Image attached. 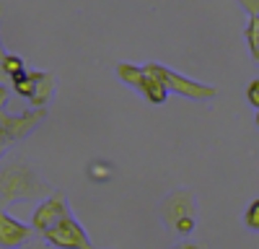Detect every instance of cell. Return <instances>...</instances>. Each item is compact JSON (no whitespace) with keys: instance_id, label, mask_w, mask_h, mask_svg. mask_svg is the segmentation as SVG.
Here are the masks:
<instances>
[{"instance_id":"6da1fadb","label":"cell","mask_w":259,"mask_h":249,"mask_svg":"<svg viewBox=\"0 0 259 249\" xmlns=\"http://www.w3.org/2000/svg\"><path fill=\"white\" fill-rule=\"evenodd\" d=\"M55 187L26 158H11L0 169V205L13 200H47Z\"/></svg>"},{"instance_id":"7a4b0ae2","label":"cell","mask_w":259,"mask_h":249,"mask_svg":"<svg viewBox=\"0 0 259 249\" xmlns=\"http://www.w3.org/2000/svg\"><path fill=\"white\" fill-rule=\"evenodd\" d=\"M158 216L166 223V228L187 239L194 231V223H197V195L187 187L174 190L166 200H161Z\"/></svg>"},{"instance_id":"3957f363","label":"cell","mask_w":259,"mask_h":249,"mask_svg":"<svg viewBox=\"0 0 259 249\" xmlns=\"http://www.w3.org/2000/svg\"><path fill=\"white\" fill-rule=\"evenodd\" d=\"M145 68L163 83L166 91H174V94L187 96V99H192V101H207V99L218 96V89L207 86V83H200V80H192V78H187V75H179V73H174V70H168L166 65H161V62H148Z\"/></svg>"},{"instance_id":"277c9868","label":"cell","mask_w":259,"mask_h":249,"mask_svg":"<svg viewBox=\"0 0 259 249\" xmlns=\"http://www.w3.org/2000/svg\"><path fill=\"white\" fill-rule=\"evenodd\" d=\"M117 75L127 83V86H133L135 91H140L150 104H163L166 101V86L150 73L145 65H130V62H119L117 65Z\"/></svg>"},{"instance_id":"5b68a950","label":"cell","mask_w":259,"mask_h":249,"mask_svg":"<svg viewBox=\"0 0 259 249\" xmlns=\"http://www.w3.org/2000/svg\"><path fill=\"white\" fill-rule=\"evenodd\" d=\"M70 205H68V195H65V190H55L47 200H41L39 208L34 211L31 216V226H34V231L45 236L50 228H55L60 221L65 218H70Z\"/></svg>"},{"instance_id":"8992f818","label":"cell","mask_w":259,"mask_h":249,"mask_svg":"<svg viewBox=\"0 0 259 249\" xmlns=\"http://www.w3.org/2000/svg\"><path fill=\"white\" fill-rule=\"evenodd\" d=\"M45 119H47V109H29V112L18 114V117L0 109V138H6L8 143L24 140V138H29Z\"/></svg>"},{"instance_id":"52a82bcc","label":"cell","mask_w":259,"mask_h":249,"mask_svg":"<svg viewBox=\"0 0 259 249\" xmlns=\"http://www.w3.org/2000/svg\"><path fill=\"white\" fill-rule=\"evenodd\" d=\"M45 241L52 244L55 249H96L89 239V234L83 231V226L70 216L60 221L55 228H50V231L45 234Z\"/></svg>"},{"instance_id":"ba28073f","label":"cell","mask_w":259,"mask_h":249,"mask_svg":"<svg viewBox=\"0 0 259 249\" xmlns=\"http://www.w3.org/2000/svg\"><path fill=\"white\" fill-rule=\"evenodd\" d=\"M34 236H36L34 226H26V223L11 218L0 208V249H18V246L34 241Z\"/></svg>"},{"instance_id":"9c48e42d","label":"cell","mask_w":259,"mask_h":249,"mask_svg":"<svg viewBox=\"0 0 259 249\" xmlns=\"http://www.w3.org/2000/svg\"><path fill=\"white\" fill-rule=\"evenodd\" d=\"M34 78H36V91H34L29 104H34V109H45L47 104L52 101V96H55V75L34 70Z\"/></svg>"},{"instance_id":"30bf717a","label":"cell","mask_w":259,"mask_h":249,"mask_svg":"<svg viewBox=\"0 0 259 249\" xmlns=\"http://www.w3.org/2000/svg\"><path fill=\"white\" fill-rule=\"evenodd\" d=\"M11 83H13V91H16L18 96H24V99H29V101H31V96H34V91H36V78H34V70H26V73L16 75Z\"/></svg>"},{"instance_id":"8fae6325","label":"cell","mask_w":259,"mask_h":249,"mask_svg":"<svg viewBox=\"0 0 259 249\" xmlns=\"http://www.w3.org/2000/svg\"><path fill=\"white\" fill-rule=\"evenodd\" d=\"M246 42H249V50H251V57L259 62V16H251L249 18V26H246Z\"/></svg>"},{"instance_id":"7c38bea8","label":"cell","mask_w":259,"mask_h":249,"mask_svg":"<svg viewBox=\"0 0 259 249\" xmlns=\"http://www.w3.org/2000/svg\"><path fill=\"white\" fill-rule=\"evenodd\" d=\"M21 73H26V60L18 57V55H8V57H6V75L13 80V78L21 75Z\"/></svg>"},{"instance_id":"4fadbf2b","label":"cell","mask_w":259,"mask_h":249,"mask_svg":"<svg viewBox=\"0 0 259 249\" xmlns=\"http://www.w3.org/2000/svg\"><path fill=\"white\" fill-rule=\"evenodd\" d=\"M244 226L249 228V231H256L259 234V197L249 202L246 213H244Z\"/></svg>"},{"instance_id":"5bb4252c","label":"cell","mask_w":259,"mask_h":249,"mask_svg":"<svg viewBox=\"0 0 259 249\" xmlns=\"http://www.w3.org/2000/svg\"><path fill=\"white\" fill-rule=\"evenodd\" d=\"M89 177L96 179V182H101V179H106V177H112V166H109V163H101V161H94V163L89 166Z\"/></svg>"},{"instance_id":"9a60e30c","label":"cell","mask_w":259,"mask_h":249,"mask_svg":"<svg viewBox=\"0 0 259 249\" xmlns=\"http://www.w3.org/2000/svg\"><path fill=\"white\" fill-rule=\"evenodd\" d=\"M246 99H249V104L251 107H256L259 109V78H254L249 86H246Z\"/></svg>"},{"instance_id":"2e32d148","label":"cell","mask_w":259,"mask_h":249,"mask_svg":"<svg viewBox=\"0 0 259 249\" xmlns=\"http://www.w3.org/2000/svg\"><path fill=\"white\" fill-rule=\"evenodd\" d=\"M241 3V8L249 13V18L251 16H259V0H239Z\"/></svg>"},{"instance_id":"e0dca14e","label":"cell","mask_w":259,"mask_h":249,"mask_svg":"<svg viewBox=\"0 0 259 249\" xmlns=\"http://www.w3.org/2000/svg\"><path fill=\"white\" fill-rule=\"evenodd\" d=\"M6 52H3V45H0V83H11V78L6 75Z\"/></svg>"},{"instance_id":"ac0fdd59","label":"cell","mask_w":259,"mask_h":249,"mask_svg":"<svg viewBox=\"0 0 259 249\" xmlns=\"http://www.w3.org/2000/svg\"><path fill=\"white\" fill-rule=\"evenodd\" d=\"M171 249H205V244H197V241H179L177 246H171Z\"/></svg>"},{"instance_id":"d6986e66","label":"cell","mask_w":259,"mask_h":249,"mask_svg":"<svg viewBox=\"0 0 259 249\" xmlns=\"http://www.w3.org/2000/svg\"><path fill=\"white\" fill-rule=\"evenodd\" d=\"M8 86H6V83H0V109H3L6 107V104H8Z\"/></svg>"},{"instance_id":"ffe728a7","label":"cell","mask_w":259,"mask_h":249,"mask_svg":"<svg viewBox=\"0 0 259 249\" xmlns=\"http://www.w3.org/2000/svg\"><path fill=\"white\" fill-rule=\"evenodd\" d=\"M8 145H11V143H8L6 138H0V158L6 156V151H8Z\"/></svg>"},{"instance_id":"44dd1931","label":"cell","mask_w":259,"mask_h":249,"mask_svg":"<svg viewBox=\"0 0 259 249\" xmlns=\"http://www.w3.org/2000/svg\"><path fill=\"white\" fill-rule=\"evenodd\" d=\"M256 124H259V109H256Z\"/></svg>"}]
</instances>
